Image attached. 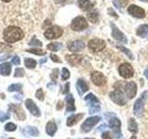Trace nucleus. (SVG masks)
<instances>
[{
    "mask_svg": "<svg viewBox=\"0 0 148 139\" xmlns=\"http://www.w3.org/2000/svg\"><path fill=\"white\" fill-rule=\"evenodd\" d=\"M4 40L8 43H15L20 41L24 36V32L20 27L17 26H9L4 30L3 32Z\"/></svg>",
    "mask_w": 148,
    "mask_h": 139,
    "instance_id": "obj_1",
    "label": "nucleus"
},
{
    "mask_svg": "<svg viewBox=\"0 0 148 139\" xmlns=\"http://www.w3.org/2000/svg\"><path fill=\"white\" fill-rule=\"evenodd\" d=\"M148 97V91H145L143 94L140 96L139 98L136 99L135 103L133 105V113L135 114L138 117H140L143 114V106Z\"/></svg>",
    "mask_w": 148,
    "mask_h": 139,
    "instance_id": "obj_2",
    "label": "nucleus"
},
{
    "mask_svg": "<svg viewBox=\"0 0 148 139\" xmlns=\"http://www.w3.org/2000/svg\"><path fill=\"white\" fill-rule=\"evenodd\" d=\"M106 45V41L103 39H99V38L92 39L88 42V47H89V50L92 53L100 52V51L105 49Z\"/></svg>",
    "mask_w": 148,
    "mask_h": 139,
    "instance_id": "obj_3",
    "label": "nucleus"
},
{
    "mask_svg": "<svg viewBox=\"0 0 148 139\" xmlns=\"http://www.w3.org/2000/svg\"><path fill=\"white\" fill-rule=\"evenodd\" d=\"M71 28L75 32H81L88 28V22L86 19L82 16H78L75 19H73L71 21Z\"/></svg>",
    "mask_w": 148,
    "mask_h": 139,
    "instance_id": "obj_4",
    "label": "nucleus"
},
{
    "mask_svg": "<svg viewBox=\"0 0 148 139\" xmlns=\"http://www.w3.org/2000/svg\"><path fill=\"white\" fill-rule=\"evenodd\" d=\"M100 120H101V117H99V116H92V117L87 118L84 120V122L82 124L81 131L82 133H89L91 130H92V128L100 122Z\"/></svg>",
    "mask_w": 148,
    "mask_h": 139,
    "instance_id": "obj_5",
    "label": "nucleus"
},
{
    "mask_svg": "<svg viewBox=\"0 0 148 139\" xmlns=\"http://www.w3.org/2000/svg\"><path fill=\"white\" fill-rule=\"evenodd\" d=\"M109 97L114 103H116L119 106H124L127 102V99H126V97L124 96L123 92L120 90L119 88H117V89L114 90L113 92H111L109 94Z\"/></svg>",
    "mask_w": 148,
    "mask_h": 139,
    "instance_id": "obj_6",
    "label": "nucleus"
},
{
    "mask_svg": "<svg viewBox=\"0 0 148 139\" xmlns=\"http://www.w3.org/2000/svg\"><path fill=\"white\" fill-rule=\"evenodd\" d=\"M62 34H63L62 28H60L59 26H57V25L48 28V29L45 32V37L48 40L59 38Z\"/></svg>",
    "mask_w": 148,
    "mask_h": 139,
    "instance_id": "obj_7",
    "label": "nucleus"
},
{
    "mask_svg": "<svg viewBox=\"0 0 148 139\" xmlns=\"http://www.w3.org/2000/svg\"><path fill=\"white\" fill-rule=\"evenodd\" d=\"M119 75L124 79H129L132 78L134 74V70L132 66L130 63H122L120 66L119 67Z\"/></svg>",
    "mask_w": 148,
    "mask_h": 139,
    "instance_id": "obj_8",
    "label": "nucleus"
},
{
    "mask_svg": "<svg viewBox=\"0 0 148 139\" xmlns=\"http://www.w3.org/2000/svg\"><path fill=\"white\" fill-rule=\"evenodd\" d=\"M110 27H111V30H112V32H111V35H112V37L115 40L120 42V43H124V44L128 43V39H127L126 35H125L123 32L116 26L115 23L110 22Z\"/></svg>",
    "mask_w": 148,
    "mask_h": 139,
    "instance_id": "obj_9",
    "label": "nucleus"
},
{
    "mask_svg": "<svg viewBox=\"0 0 148 139\" xmlns=\"http://www.w3.org/2000/svg\"><path fill=\"white\" fill-rule=\"evenodd\" d=\"M109 127L113 131L114 136L116 139H119L120 137H121V130H120V127H121V122H120V120L118 118L112 117L109 120Z\"/></svg>",
    "mask_w": 148,
    "mask_h": 139,
    "instance_id": "obj_10",
    "label": "nucleus"
},
{
    "mask_svg": "<svg viewBox=\"0 0 148 139\" xmlns=\"http://www.w3.org/2000/svg\"><path fill=\"white\" fill-rule=\"evenodd\" d=\"M127 11L130 15L134 18L137 19L145 18V11L141 7L137 6V5H130L127 8Z\"/></svg>",
    "mask_w": 148,
    "mask_h": 139,
    "instance_id": "obj_11",
    "label": "nucleus"
},
{
    "mask_svg": "<svg viewBox=\"0 0 148 139\" xmlns=\"http://www.w3.org/2000/svg\"><path fill=\"white\" fill-rule=\"evenodd\" d=\"M91 80L96 86H103L106 83V76L100 72H92L91 73Z\"/></svg>",
    "mask_w": 148,
    "mask_h": 139,
    "instance_id": "obj_12",
    "label": "nucleus"
},
{
    "mask_svg": "<svg viewBox=\"0 0 148 139\" xmlns=\"http://www.w3.org/2000/svg\"><path fill=\"white\" fill-rule=\"evenodd\" d=\"M124 92H125V95L127 96V97L129 99H132L134 96H136V93H137V86H136V83L134 82H128L124 85Z\"/></svg>",
    "mask_w": 148,
    "mask_h": 139,
    "instance_id": "obj_13",
    "label": "nucleus"
},
{
    "mask_svg": "<svg viewBox=\"0 0 148 139\" xmlns=\"http://www.w3.org/2000/svg\"><path fill=\"white\" fill-rule=\"evenodd\" d=\"M68 48L71 52H79L85 48V44L84 42L82 40H74L69 42L68 44Z\"/></svg>",
    "mask_w": 148,
    "mask_h": 139,
    "instance_id": "obj_14",
    "label": "nucleus"
},
{
    "mask_svg": "<svg viewBox=\"0 0 148 139\" xmlns=\"http://www.w3.org/2000/svg\"><path fill=\"white\" fill-rule=\"evenodd\" d=\"M25 105H26V108L30 110V112L32 115L35 116V117H40V116H41L40 109L32 99H27L25 101Z\"/></svg>",
    "mask_w": 148,
    "mask_h": 139,
    "instance_id": "obj_15",
    "label": "nucleus"
},
{
    "mask_svg": "<svg viewBox=\"0 0 148 139\" xmlns=\"http://www.w3.org/2000/svg\"><path fill=\"white\" fill-rule=\"evenodd\" d=\"M9 109H10V110H12L13 112L16 114V116L18 117V120H23L26 119V115H25L24 110L22 109V108L20 105H10L9 106Z\"/></svg>",
    "mask_w": 148,
    "mask_h": 139,
    "instance_id": "obj_16",
    "label": "nucleus"
},
{
    "mask_svg": "<svg viewBox=\"0 0 148 139\" xmlns=\"http://www.w3.org/2000/svg\"><path fill=\"white\" fill-rule=\"evenodd\" d=\"M76 89L79 93V95L82 96L84 93H86L89 90V86H88L87 83L83 79H78V81L76 83Z\"/></svg>",
    "mask_w": 148,
    "mask_h": 139,
    "instance_id": "obj_17",
    "label": "nucleus"
},
{
    "mask_svg": "<svg viewBox=\"0 0 148 139\" xmlns=\"http://www.w3.org/2000/svg\"><path fill=\"white\" fill-rule=\"evenodd\" d=\"M66 59H67V61L71 65V66H78V65L82 62V56L76 55V54L67 55L66 56Z\"/></svg>",
    "mask_w": 148,
    "mask_h": 139,
    "instance_id": "obj_18",
    "label": "nucleus"
},
{
    "mask_svg": "<svg viewBox=\"0 0 148 139\" xmlns=\"http://www.w3.org/2000/svg\"><path fill=\"white\" fill-rule=\"evenodd\" d=\"M83 115L82 113H79V114H74V115H71L69 116L67 120V125L69 127H71L73 125H75L76 123H78L80 120L83 118Z\"/></svg>",
    "mask_w": 148,
    "mask_h": 139,
    "instance_id": "obj_19",
    "label": "nucleus"
},
{
    "mask_svg": "<svg viewBox=\"0 0 148 139\" xmlns=\"http://www.w3.org/2000/svg\"><path fill=\"white\" fill-rule=\"evenodd\" d=\"M66 102H67V112H73L76 110L75 102H74V97L71 94H69L66 96Z\"/></svg>",
    "mask_w": 148,
    "mask_h": 139,
    "instance_id": "obj_20",
    "label": "nucleus"
},
{
    "mask_svg": "<svg viewBox=\"0 0 148 139\" xmlns=\"http://www.w3.org/2000/svg\"><path fill=\"white\" fill-rule=\"evenodd\" d=\"M78 6L83 11H89L94 8V4L90 0H78Z\"/></svg>",
    "mask_w": 148,
    "mask_h": 139,
    "instance_id": "obj_21",
    "label": "nucleus"
},
{
    "mask_svg": "<svg viewBox=\"0 0 148 139\" xmlns=\"http://www.w3.org/2000/svg\"><path fill=\"white\" fill-rule=\"evenodd\" d=\"M58 130V127H57V124H56L54 122H48L46 123V127H45V131H46V133L48 134L50 136H54L56 132H57Z\"/></svg>",
    "mask_w": 148,
    "mask_h": 139,
    "instance_id": "obj_22",
    "label": "nucleus"
},
{
    "mask_svg": "<svg viewBox=\"0 0 148 139\" xmlns=\"http://www.w3.org/2000/svg\"><path fill=\"white\" fill-rule=\"evenodd\" d=\"M84 100L87 102V105L89 106V108H90V107L95 106V105L99 104V100H98V98H97V97H96L94 94H92V93H90V94H88V95L84 97Z\"/></svg>",
    "mask_w": 148,
    "mask_h": 139,
    "instance_id": "obj_23",
    "label": "nucleus"
},
{
    "mask_svg": "<svg viewBox=\"0 0 148 139\" xmlns=\"http://www.w3.org/2000/svg\"><path fill=\"white\" fill-rule=\"evenodd\" d=\"M136 34L142 38H148V24H143L139 26L136 31Z\"/></svg>",
    "mask_w": 148,
    "mask_h": 139,
    "instance_id": "obj_24",
    "label": "nucleus"
},
{
    "mask_svg": "<svg viewBox=\"0 0 148 139\" xmlns=\"http://www.w3.org/2000/svg\"><path fill=\"white\" fill-rule=\"evenodd\" d=\"M0 72H1V74L4 76H8L11 72V64L8 62L3 63L1 66H0Z\"/></svg>",
    "mask_w": 148,
    "mask_h": 139,
    "instance_id": "obj_25",
    "label": "nucleus"
},
{
    "mask_svg": "<svg viewBox=\"0 0 148 139\" xmlns=\"http://www.w3.org/2000/svg\"><path fill=\"white\" fill-rule=\"evenodd\" d=\"M128 130L130 132H132L133 133H136L138 132V124L136 122V120L133 118H131L129 120L128 122Z\"/></svg>",
    "mask_w": 148,
    "mask_h": 139,
    "instance_id": "obj_26",
    "label": "nucleus"
},
{
    "mask_svg": "<svg viewBox=\"0 0 148 139\" xmlns=\"http://www.w3.org/2000/svg\"><path fill=\"white\" fill-rule=\"evenodd\" d=\"M116 47H117L118 49H119L120 51H121V52H123L130 59H133V58H134L133 54H132V51L130 50V49H128V48H126L125 46H123V45H116Z\"/></svg>",
    "mask_w": 148,
    "mask_h": 139,
    "instance_id": "obj_27",
    "label": "nucleus"
},
{
    "mask_svg": "<svg viewBox=\"0 0 148 139\" xmlns=\"http://www.w3.org/2000/svg\"><path fill=\"white\" fill-rule=\"evenodd\" d=\"M24 132L26 133V134H29V136H38L39 134V131L38 129L36 127H34V126H28L24 129Z\"/></svg>",
    "mask_w": 148,
    "mask_h": 139,
    "instance_id": "obj_28",
    "label": "nucleus"
},
{
    "mask_svg": "<svg viewBox=\"0 0 148 139\" xmlns=\"http://www.w3.org/2000/svg\"><path fill=\"white\" fill-rule=\"evenodd\" d=\"M62 44L61 43H58V42H55V43H50L47 45V49L51 50V51H58L59 49L62 48Z\"/></svg>",
    "mask_w": 148,
    "mask_h": 139,
    "instance_id": "obj_29",
    "label": "nucleus"
},
{
    "mask_svg": "<svg viewBox=\"0 0 148 139\" xmlns=\"http://www.w3.org/2000/svg\"><path fill=\"white\" fill-rule=\"evenodd\" d=\"M24 64H25V67H27L28 69H34L36 67V61L34 58H26L24 60Z\"/></svg>",
    "mask_w": 148,
    "mask_h": 139,
    "instance_id": "obj_30",
    "label": "nucleus"
},
{
    "mask_svg": "<svg viewBox=\"0 0 148 139\" xmlns=\"http://www.w3.org/2000/svg\"><path fill=\"white\" fill-rule=\"evenodd\" d=\"M87 18L91 22L96 23L99 20V15H98V13H97V12H91V13L87 14Z\"/></svg>",
    "mask_w": 148,
    "mask_h": 139,
    "instance_id": "obj_31",
    "label": "nucleus"
},
{
    "mask_svg": "<svg viewBox=\"0 0 148 139\" xmlns=\"http://www.w3.org/2000/svg\"><path fill=\"white\" fill-rule=\"evenodd\" d=\"M26 52L28 53H32V54H34V55H37V56H43V55H45V52L44 50L42 49H38V48H32V49H27Z\"/></svg>",
    "mask_w": 148,
    "mask_h": 139,
    "instance_id": "obj_32",
    "label": "nucleus"
},
{
    "mask_svg": "<svg viewBox=\"0 0 148 139\" xmlns=\"http://www.w3.org/2000/svg\"><path fill=\"white\" fill-rule=\"evenodd\" d=\"M22 89V85H21V83H13V85H9L8 87V91L9 92H14V91H21Z\"/></svg>",
    "mask_w": 148,
    "mask_h": 139,
    "instance_id": "obj_33",
    "label": "nucleus"
},
{
    "mask_svg": "<svg viewBox=\"0 0 148 139\" xmlns=\"http://www.w3.org/2000/svg\"><path fill=\"white\" fill-rule=\"evenodd\" d=\"M69 76H71V72H69V71L68 69L66 68H63L62 69V72H61V79L63 81H66L68 80V79L69 78Z\"/></svg>",
    "mask_w": 148,
    "mask_h": 139,
    "instance_id": "obj_34",
    "label": "nucleus"
},
{
    "mask_svg": "<svg viewBox=\"0 0 148 139\" xmlns=\"http://www.w3.org/2000/svg\"><path fill=\"white\" fill-rule=\"evenodd\" d=\"M29 45H31V46H41L42 45V42L37 39L35 36H34L31 39V41L29 42Z\"/></svg>",
    "mask_w": 148,
    "mask_h": 139,
    "instance_id": "obj_35",
    "label": "nucleus"
},
{
    "mask_svg": "<svg viewBox=\"0 0 148 139\" xmlns=\"http://www.w3.org/2000/svg\"><path fill=\"white\" fill-rule=\"evenodd\" d=\"M5 129H6V131L13 132V131H15V130L17 129V126H16V124H14L12 122H8V123H7L6 125H5Z\"/></svg>",
    "mask_w": 148,
    "mask_h": 139,
    "instance_id": "obj_36",
    "label": "nucleus"
},
{
    "mask_svg": "<svg viewBox=\"0 0 148 139\" xmlns=\"http://www.w3.org/2000/svg\"><path fill=\"white\" fill-rule=\"evenodd\" d=\"M24 71L21 68H17L15 70V72H14V77L16 78H20V77H23L24 76Z\"/></svg>",
    "mask_w": 148,
    "mask_h": 139,
    "instance_id": "obj_37",
    "label": "nucleus"
},
{
    "mask_svg": "<svg viewBox=\"0 0 148 139\" xmlns=\"http://www.w3.org/2000/svg\"><path fill=\"white\" fill-rule=\"evenodd\" d=\"M35 96L40 101H44L45 100V94H44L43 89H42V88H39V89L36 91V95Z\"/></svg>",
    "mask_w": 148,
    "mask_h": 139,
    "instance_id": "obj_38",
    "label": "nucleus"
},
{
    "mask_svg": "<svg viewBox=\"0 0 148 139\" xmlns=\"http://www.w3.org/2000/svg\"><path fill=\"white\" fill-rule=\"evenodd\" d=\"M10 118V115L7 112H3V111H0V122H5V120H8Z\"/></svg>",
    "mask_w": 148,
    "mask_h": 139,
    "instance_id": "obj_39",
    "label": "nucleus"
},
{
    "mask_svg": "<svg viewBox=\"0 0 148 139\" xmlns=\"http://www.w3.org/2000/svg\"><path fill=\"white\" fill-rule=\"evenodd\" d=\"M99 110H100V105L97 104V105H95L92 107H90V108H89V113L90 114H94L95 112H98Z\"/></svg>",
    "mask_w": 148,
    "mask_h": 139,
    "instance_id": "obj_40",
    "label": "nucleus"
},
{
    "mask_svg": "<svg viewBox=\"0 0 148 139\" xmlns=\"http://www.w3.org/2000/svg\"><path fill=\"white\" fill-rule=\"evenodd\" d=\"M58 72H59L58 69H55V70H53V71H52V72H51L50 77H51V79H52L54 82L57 81V79L58 77Z\"/></svg>",
    "mask_w": 148,
    "mask_h": 139,
    "instance_id": "obj_41",
    "label": "nucleus"
},
{
    "mask_svg": "<svg viewBox=\"0 0 148 139\" xmlns=\"http://www.w3.org/2000/svg\"><path fill=\"white\" fill-rule=\"evenodd\" d=\"M10 49H11V46L5 45L3 43H0V52H5V51H8Z\"/></svg>",
    "mask_w": 148,
    "mask_h": 139,
    "instance_id": "obj_42",
    "label": "nucleus"
},
{
    "mask_svg": "<svg viewBox=\"0 0 148 139\" xmlns=\"http://www.w3.org/2000/svg\"><path fill=\"white\" fill-rule=\"evenodd\" d=\"M102 139H112V136H111V133L106 131L104 132L103 134H102Z\"/></svg>",
    "mask_w": 148,
    "mask_h": 139,
    "instance_id": "obj_43",
    "label": "nucleus"
},
{
    "mask_svg": "<svg viewBox=\"0 0 148 139\" xmlns=\"http://www.w3.org/2000/svg\"><path fill=\"white\" fill-rule=\"evenodd\" d=\"M50 58H51V59L53 60L54 62H56V63H61V60L59 59V58L58 57L57 55H55V54H51L50 55Z\"/></svg>",
    "mask_w": 148,
    "mask_h": 139,
    "instance_id": "obj_44",
    "label": "nucleus"
},
{
    "mask_svg": "<svg viewBox=\"0 0 148 139\" xmlns=\"http://www.w3.org/2000/svg\"><path fill=\"white\" fill-rule=\"evenodd\" d=\"M11 61L14 65H20L21 64V59L20 58L18 57V56H14V57L12 58Z\"/></svg>",
    "mask_w": 148,
    "mask_h": 139,
    "instance_id": "obj_45",
    "label": "nucleus"
},
{
    "mask_svg": "<svg viewBox=\"0 0 148 139\" xmlns=\"http://www.w3.org/2000/svg\"><path fill=\"white\" fill-rule=\"evenodd\" d=\"M69 86H71V83H67L66 85H64V87H63V90H62V94H64V95L68 94V93H69Z\"/></svg>",
    "mask_w": 148,
    "mask_h": 139,
    "instance_id": "obj_46",
    "label": "nucleus"
},
{
    "mask_svg": "<svg viewBox=\"0 0 148 139\" xmlns=\"http://www.w3.org/2000/svg\"><path fill=\"white\" fill-rule=\"evenodd\" d=\"M108 14H109L110 16L115 17L116 19H118V18H119V16L117 15V13H116V12H115V11L113 10V9L111 8H108Z\"/></svg>",
    "mask_w": 148,
    "mask_h": 139,
    "instance_id": "obj_47",
    "label": "nucleus"
},
{
    "mask_svg": "<svg viewBox=\"0 0 148 139\" xmlns=\"http://www.w3.org/2000/svg\"><path fill=\"white\" fill-rule=\"evenodd\" d=\"M63 108V102L62 101H59L58 103V107H57V109H61Z\"/></svg>",
    "mask_w": 148,
    "mask_h": 139,
    "instance_id": "obj_48",
    "label": "nucleus"
},
{
    "mask_svg": "<svg viewBox=\"0 0 148 139\" xmlns=\"http://www.w3.org/2000/svg\"><path fill=\"white\" fill-rule=\"evenodd\" d=\"M143 75H145L146 77V79L148 80V70H145V72H143Z\"/></svg>",
    "mask_w": 148,
    "mask_h": 139,
    "instance_id": "obj_49",
    "label": "nucleus"
},
{
    "mask_svg": "<svg viewBox=\"0 0 148 139\" xmlns=\"http://www.w3.org/2000/svg\"><path fill=\"white\" fill-rule=\"evenodd\" d=\"M106 127V124H102V125H101V127H100V128H98L97 130H98V131H100V130H102V129H105Z\"/></svg>",
    "mask_w": 148,
    "mask_h": 139,
    "instance_id": "obj_50",
    "label": "nucleus"
},
{
    "mask_svg": "<svg viewBox=\"0 0 148 139\" xmlns=\"http://www.w3.org/2000/svg\"><path fill=\"white\" fill-rule=\"evenodd\" d=\"M46 60H47V58H42V59H41V61H40V63H41V64H43L44 62H46Z\"/></svg>",
    "mask_w": 148,
    "mask_h": 139,
    "instance_id": "obj_51",
    "label": "nucleus"
},
{
    "mask_svg": "<svg viewBox=\"0 0 148 139\" xmlns=\"http://www.w3.org/2000/svg\"><path fill=\"white\" fill-rule=\"evenodd\" d=\"M65 0H56V3H61V2H64Z\"/></svg>",
    "mask_w": 148,
    "mask_h": 139,
    "instance_id": "obj_52",
    "label": "nucleus"
},
{
    "mask_svg": "<svg viewBox=\"0 0 148 139\" xmlns=\"http://www.w3.org/2000/svg\"><path fill=\"white\" fill-rule=\"evenodd\" d=\"M130 139H137V138H136V136H132L131 138H130Z\"/></svg>",
    "mask_w": 148,
    "mask_h": 139,
    "instance_id": "obj_53",
    "label": "nucleus"
},
{
    "mask_svg": "<svg viewBox=\"0 0 148 139\" xmlns=\"http://www.w3.org/2000/svg\"><path fill=\"white\" fill-rule=\"evenodd\" d=\"M2 1H3V2H10L11 0H2Z\"/></svg>",
    "mask_w": 148,
    "mask_h": 139,
    "instance_id": "obj_54",
    "label": "nucleus"
},
{
    "mask_svg": "<svg viewBox=\"0 0 148 139\" xmlns=\"http://www.w3.org/2000/svg\"><path fill=\"white\" fill-rule=\"evenodd\" d=\"M139 1H142V2H148V0H139Z\"/></svg>",
    "mask_w": 148,
    "mask_h": 139,
    "instance_id": "obj_55",
    "label": "nucleus"
},
{
    "mask_svg": "<svg viewBox=\"0 0 148 139\" xmlns=\"http://www.w3.org/2000/svg\"><path fill=\"white\" fill-rule=\"evenodd\" d=\"M85 139H94V138H85Z\"/></svg>",
    "mask_w": 148,
    "mask_h": 139,
    "instance_id": "obj_56",
    "label": "nucleus"
},
{
    "mask_svg": "<svg viewBox=\"0 0 148 139\" xmlns=\"http://www.w3.org/2000/svg\"><path fill=\"white\" fill-rule=\"evenodd\" d=\"M8 139H14V138H8Z\"/></svg>",
    "mask_w": 148,
    "mask_h": 139,
    "instance_id": "obj_57",
    "label": "nucleus"
}]
</instances>
